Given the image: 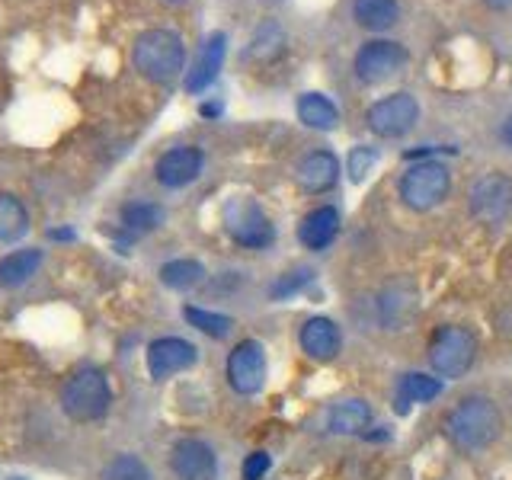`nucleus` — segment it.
<instances>
[{"label":"nucleus","mask_w":512,"mask_h":480,"mask_svg":"<svg viewBox=\"0 0 512 480\" xmlns=\"http://www.w3.org/2000/svg\"><path fill=\"white\" fill-rule=\"evenodd\" d=\"M29 231V212L26 205L10 196V192H0V244H13Z\"/></svg>","instance_id":"nucleus-25"},{"label":"nucleus","mask_w":512,"mask_h":480,"mask_svg":"<svg viewBox=\"0 0 512 480\" xmlns=\"http://www.w3.org/2000/svg\"><path fill=\"white\" fill-rule=\"evenodd\" d=\"M295 180L304 192L320 196L340 183V157L333 151H308L295 167Z\"/></svg>","instance_id":"nucleus-15"},{"label":"nucleus","mask_w":512,"mask_h":480,"mask_svg":"<svg viewBox=\"0 0 512 480\" xmlns=\"http://www.w3.org/2000/svg\"><path fill=\"white\" fill-rule=\"evenodd\" d=\"M500 141L506 144V148H512V116H506L500 125Z\"/></svg>","instance_id":"nucleus-33"},{"label":"nucleus","mask_w":512,"mask_h":480,"mask_svg":"<svg viewBox=\"0 0 512 480\" xmlns=\"http://www.w3.org/2000/svg\"><path fill=\"white\" fill-rule=\"evenodd\" d=\"M298 122L314 128V132H333L336 125H340V109L333 106L330 96L324 93H301L298 96Z\"/></svg>","instance_id":"nucleus-20"},{"label":"nucleus","mask_w":512,"mask_h":480,"mask_svg":"<svg viewBox=\"0 0 512 480\" xmlns=\"http://www.w3.org/2000/svg\"><path fill=\"white\" fill-rule=\"evenodd\" d=\"M308 282H311V269L298 266V269H292V272H282V276L276 279V285L269 288V295H272V301H282V298H288V295L301 292V288L308 285Z\"/></svg>","instance_id":"nucleus-31"},{"label":"nucleus","mask_w":512,"mask_h":480,"mask_svg":"<svg viewBox=\"0 0 512 480\" xmlns=\"http://www.w3.org/2000/svg\"><path fill=\"white\" fill-rule=\"evenodd\" d=\"M202 164H205V154L199 148H192V144H183V148H170V151L160 154L157 167H154L157 183L167 186V189H183V186L199 180Z\"/></svg>","instance_id":"nucleus-13"},{"label":"nucleus","mask_w":512,"mask_h":480,"mask_svg":"<svg viewBox=\"0 0 512 480\" xmlns=\"http://www.w3.org/2000/svg\"><path fill=\"white\" fill-rule=\"evenodd\" d=\"M352 16L368 32H384L400 20L397 0H352Z\"/></svg>","instance_id":"nucleus-22"},{"label":"nucleus","mask_w":512,"mask_h":480,"mask_svg":"<svg viewBox=\"0 0 512 480\" xmlns=\"http://www.w3.org/2000/svg\"><path fill=\"white\" fill-rule=\"evenodd\" d=\"M160 221H164V208L157 202H128L122 208V228L132 231V234H148L154 228H160Z\"/></svg>","instance_id":"nucleus-27"},{"label":"nucleus","mask_w":512,"mask_h":480,"mask_svg":"<svg viewBox=\"0 0 512 480\" xmlns=\"http://www.w3.org/2000/svg\"><path fill=\"white\" fill-rule=\"evenodd\" d=\"M448 189H452V173L442 160H416V164L400 176V199L410 212H429L439 202H445Z\"/></svg>","instance_id":"nucleus-6"},{"label":"nucleus","mask_w":512,"mask_h":480,"mask_svg":"<svg viewBox=\"0 0 512 480\" xmlns=\"http://www.w3.org/2000/svg\"><path fill=\"white\" fill-rule=\"evenodd\" d=\"M426 359H429L432 375L448 378V381L464 378L477 362V336L461 324L439 327L429 340Z\"/></svg>","instance_id":"nucleus-4"},{"label":"nucleus","mask_w":512,"mask_h":480,"mask_svg":"<svg viewBox=\"0 0 512 480\" xmlns=\"http://www.w3.org/2000/svg\"><path fill=\"white\" fill-rule=\"evenodd\" d=\"M487 7H493V10H509L512 0H487Z\"/></svg>","instance_id":"nucleus-35"},{"label":"nucleus","mask_w":512,"mask_h":480,"mask_svg":"<svg viewBox=\"0 0 512 480\" xmlns=\"http://www.w3.org/2000/svg\"><path fill=\"white\" fill-rule=\"evenodd\" d=\"M112 391L103 368H77L61 388V407L77 423H96L109 413Z\"/></svg>","instance_id":"nucleus-3"},{"label":"nucleus","mask_w":512,"mask_h":480,"mask_svg":"<svg viewBox=\"0 0 512 480\" xmlns=\"http://www.w3.org/2000/svg\"><path fill=\"white\" fill-rule=\"evenodd\" d=\"M42 266V250H13L0 260V285L16 288L29 282Z\"/></svg>","instance_id":"nucleus-24"},{"label":"nucleus","mask_w":512,"mask_h":480,"mask_svg":"<svg viewBox=\"0 0 512 480\" xmlns=\"http://www.w3.org/2000/svg\"><path fill=\"white\" fill-rule=\"evenodd\" d=\"M224 52H228V36H224V32H212V36L202 42L192 68L186 71L183 87L189 93H202L205 87H212V80L218 77L221 64H224Z\"/></svg>","instance_id":"nucleus-16"},{"label":"nucleus","mask_w":512,"mask_h":480,"mask_svg":"<svg viewBox=\"0 0 512 480\" xmlns=\"http://www.w3.org/2000/svg\"><path fill=\"white\" fill-rule=\"evenodd\" d=\"M183 317L189 320V327L202 330L205 336H212V340H224V336H231V330H234V320L228 314L205 311V308H196V304L183 308Z\"/></svg>","instance_id":"nucleus-28"},{"label":"nucleus","mask_w":512,"mask_h":480,"mask_svg":"<svg viewBox=\"0 0 512 480\" xmlns=\"http://www.w3.org/2000/svg\"><path fill=\"white\" fill-rule=\"evenodd\" d=\"M375 164H378V151L375 148H365V144L352 148L349 157H346V170L352 176V183H362L365 176L375 170Z\"/></svg>","instance_id":"nucleus-30"},{"label":"nucleus","mask_w":512,"mask_h":480,"mask_svg":"<svg viewBox=\"0 0 512 480\" xmlns=\"http://www.w3.org/2000/svg\"><path fill=\"white\" fill-rule=\"evenodd\" d=\"M416 311H420V301H416V292L407 282L391 285L378 301V317L384 330H404Z\"/></svg>","instance_id":"nucleus-18"},{"label":"nucleus","mask_w":512,"mask_h":480,"mask_svg":"<svg viewBox=\"0 0 512 480\" xmlns=\"http://www.w3.org/2000/svg\"><path fill=\"white\" fill-rule=\"evenodd\" d=\"M272 468L269 452H250L244 461V480H263Z\"/></svg>","instance_id":"nucleus-32"},{"label":"nucleus","mask_w":512,"mask_h":480,"mask_svg":"<svg viewBox=\"0 0 512 480\" xmlns=\"http://www.w3.org/2000/svg\"><path fill=\"white\" fill-rule=\"evenodd\" d=\"M468 208L480 224H503L512 215V180L500 170L484 173L468 192Z\"/></svg>","instance_id":"nucleus-8"},{"label":"nucleus","mask_w":512,"mask_h":480,"mask_svg":"<svg viewBox=\"0 0 512 480\" xmlns=\"http://www.w3.org/2000/svg\"><path fill=\"white\" fill-rule=\"evenodd\" d=\"M365 122L378 138H404L420 122V103L407 90L381 96L365 109Z\"/></svg>","instance_id":"nucleus-7"},{"label":"nucleus","mask_w":512,"mask_h":480,"mask_svg":"<svg viewBox=\"0 0 512 480\" xmlns=\"http://www.w3.org/2000/svg\"><path fill=\"white\" fill-rule=\"evenodd\" d=\"M228 384L244 397H253L266 384V349L260 340H240L228 356Z\"/></svg>","instance_id":"nucleus-10"},{"label":"nucleus","mask_w":512,"mask_h":480,"mask_svg":"<svg viewBox=\"0 0 512 480\" xmlns=\"http://www.w3.org/2000/svg\"><path fill=\"white\" fill-rule=\"evenodd\" d=\"M48 237H52V240H74V231L71 228H55V231H48Z\"/></svg>","instance_id":"nucleus-34"},{"label":"nucleus","mask_w":512,"mask_h":480,"mask_svg":"<svg viewBox=\"0 0 512 480\" xmlns=\"http://www.w3.org/2000/svg\"><path fill=\"white\" fill-rule=\"evenodd\" d=\"M442 394V381L439 375H426V372H407L397 381V410L407 413L410 404H429Z\"/></svg>","instance_id":"nucleus-21"},{"label":"nucleus","mask_w":512,"mask_h":480,"mask_svg":"<svg viewBox=\"0 0 512 480\" xmlns=\"http://www.w3.org/2000/svg\"><path fill=\"white\" fill-rule=\"evenodd\" d=\"M221 221L237 247L266 250L272 240H276V224H272V218L260 208V202H253L250 196H234L224 202Z\"/></svg>","instance_id":"nucleus-5"},{"label":"nucleus","mask_w":512,"mask_h":480,"mask_svg":"<svg viewBox=\"0 0 512 480\" xmlns=\"http://www.w3.org/2000/svg\"><path fill=\"white\" fill-rule=\"evenodd\" d=\"M205 279V266L199 260H170L160 266V282L173 292H189V288L202 285Z\"/></svg>","instance_id":"nucleus-26"},{"label":"nucleus","mask_w":512,"mask_h":480,"mask_svg":"<svg viewBox=\"0 0 512 480\" xmlns=\"http://www.w3.org/2000/svg\"><path fill=\"white\" fill-rule=\"evenodd\" d=\"M10 480H23V477H10Z\"/></svg>","instance_id":"nucleus-36"},{"label":"nucleus","mask_w":512,"mask_h":480,"mask_svg":"<svg viewBox=\"0 0 512 480\" xmlns=\"http://www.w3.org/2000/svg\"><path fill=\"white\" fill-rule=\"evenodd\" d=\"M336 234H340V208L336 205H317L298 224V240L308 250H327Z\"/></svg>","instance_id":"nucleus-17"},{"label":"nucleus","mask_w":512,"mask_h":480,"mask_svg":"<svg viewBox=\"0 0 512 480\" xmlns=\"http://www.w3.org/2000/svg\"><path fill=\"white\" fill-rule=\"evenodd\" d=\"M103 480H151L148 464H144L138 455H116L106 468H103Z\"/></svg>","instance_id":"nucleus-29"},{"label":"nucleus","mask_w":512,"mask_h":480,"mask_svg":"<svg viewBox=\"0 0 512 480\" xmlns=\"http://www.w3.org/2000/svg\"><path fill=\"white\" fill-rule=\"evenodd\" d=\"M170 4H176V0H170Z\"/></svg>","instance_id":"nucleus-37"},{"label":"nucleus","mask_w":512,"mask_h":480,"mask_svg":"<svg viewBox=\"0 0 512 480\" xmlns=\"http://www.w3.org/2000/svg\"><path fill=\"white\" fill-rule=\"evenodd\" d=\"M442 429L455 448L474 455V452H484V448H490L496 439H500L503 413L490 397L471 394V397H461L458 404L445 413Z\"/></svg>","instance_id":"nucleus-1"},{"label":"nucleus","mask_w":512,"mask_h":480,"mask_svg":"<svg viewBox=\"0 0 512 480\" xmlns=\"http://www.w3.org/2000/svg\"><path fill=\"white\" fill-rule=\"evenodd\" d=\"M298 346L308 359L314 362H330L340 356L343 349V333L330 317H308L298 330Z\"/></svg>","instance_id":"nucleus-14"},{"label":"nucleus","mask_w":512,"mask_h":480,"mask_svg":"<svg viewBox=\"0 0 512 480\" xmlns=\"http://www.w3.org/2000/svg\"><path fill=\"white\" fill-rule=\"evenodd\" d=\"M199 362V349L183 336H160L148 346V372L154 381H167Z\"/></svg>","instance_id":"nucleus-11"},{"label":"nucleus","mask_w":512,"mask_h":480,"mask_svg":"<svg viewBox=\"0 0 512 480\" xmlns=\"http://www.w3.org/2000/svg\"><path fill=\"white\" fill-rule=\"evenodd\" d=\"M135 71L151 84H173L186 68L183 36L173 29H144L132 45Z\"/></svg>","instance_id":"nucleus-2"},{"label":"nucleus","mask_w":512,"mask_h":480,"mask_svg":"<svg viewBox=\"0 0 512 480\" xmlns=\"http://www.w3.org/2000/svg\"><path fill=\"white\" fill-rule=\"evenodd\" d=\"M285 32L279 23H263L260 29L253 32V39L247 45V58L256 61V64H272V61H279L285 55Z\"/></svg>","instance_id":"nucleus-23"},{"label":"nucleus","mask_w":512,"mask_h":480,"mask_svg":"<svg viewBox=\"0 0 512 480\" xmlns=\"http://www.w3.org/2000/svg\"><path fill=\"white\" fill-rule=\"evenodd\" d=\"M372 426V407L362 397H346L327 410V432L333 436H362Z\"/></svg>","instance_id":"nucleus-19"},{"label":"nucleus","mask_w":512,"mask_h":480,"mask_svg":"<svg viewBox=\"0 0 512 480\" xmlns=\"http://www.w3.org/2000/svg\"><path fill=\"white\" fill-rule=\"evenodd\" d=\"M407 58H410L407 48L400 42L372 39L356 52L352 68H356V77L362 80V84H384V80H391L394 74H400L407 68Z\"/></svg>","instance_id":"nucleus-9"},{"label":"nucleus","mask_w":512,"mask_h":480,"mask_svg":"<svg viewBox=\"0 0 512 480\" xmlns=\"http://www.w3.org/2000/svg\"><path fill=\"white\" fill-rule=\"evenodd\" d=\"M170 468L180 480H215L218 477V455L215 448L202 439H183L173 445Z\"/></svg>","instance_id":"nucleus-12"}]
</instances>
